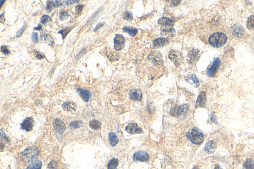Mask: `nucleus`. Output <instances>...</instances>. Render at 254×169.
Instances as JSON below:
<instances>
[{
  "instance_id": "f257e3e1",
  "label": "nucleus",
  "mask_w": 254,
  "mask_h": 169,
  "mask_svg": "<svg viewBox=\"0 0 254 169\" xmlns=\"http://www.w3.org/2000/svg\"><path fill=\"white\" fill-rule=\"evenodd\" d=\"M227 37L226 34L216 32L213 34L209 38L210 44L215 48H221L226 44Z\"/></svg>"
},
{
  "instance_id": "f03ea898",
  "label": "nucleus",
  "mask_w": 254,
  "mask_h": 169,
  "mask_svg": "<svg viewBox=\"0 0 254 169\" xmlns=\"http://www.w3.org/2000/svg\"><path fill=\"white\" fill-rule=\"evenodd\" d=\"M186 136L188 139L193 144H201L204 140V134L198 127L190 128L187 132Z\"/></svg>"
},
{
  "instance_id": "7ed1b4c3",
  "label": "nucleus",
  "mask_w": 254,
  "mask_h": 169,
  "mask_svg": "<svg viewBox=\"0 0 254 169\" xmlns=\"http://www.w3.org/2000/svg\"><path fill=\"white\" fill-rule=\"evenodd\" d=\"M39 155V149L35 146L25 149L21 154L22 159L27 163H29L37 158Z\"/></svg>"
},
{
  "instance_id": "20e7f679",
  "label": "nucleus",
  "mask_w": 254,
  "mask_h": 169,
  "mask_svg": "<svg viewBox=\"0 0 254 169\" xmlns=\"http://www.w3.org/2000/svg\"><path fill=\"white\" fill-rule=\"evenodd\" d=\"M168 58L176 67H178L182 61V55L181 52L174 50L169 52Z\"/></svg>"
},
{
  "instance_id": "39448f33",
  "label": "nucleus",
  "mask_w": 254,
  "mask_h": 169,
  "mask_svg": "<svg viewBox=\"0 0 254 169\" xmlns=\"http://www.w3.org/2000/svg\"><path fill=\"white\" fill-rule=\"evenodd\" d=\"M189 110L188 104H184L179 108H175L171 111V114L173 116L177 117L180 118H184L187 115Z\"/></svg>"
},
{
  "instance_id": "423d86ee",
  "label": "nucleus",
  "mask_w": 254,
  "mask_h": 169,
  "mask_svg": "<svg viewBox=\"0 0 254 169\" xmlns=\"http://www.w3.org/2000/svg\"><path fill=\"white\" fill-rule=\"evenodd\" d=\"M221 60L219 58L214 59L212 62L211 66L209 67L207 71V76L209 77H213L217 72L220 65H221Z\"/></svg>"
},
{
  "instance_id": "0eeeda50",
  "label": "nucleus",
  "mask_w": 254,
  "mask_h": 169,
  "mask_svg": "<svg viewBox=\"0 0 254 169\" xmlns=\"http://www.w3.org/2000/svg\"><path fill=\"white\" fill-rule=\"evenodd\" d=\"M125 39L121 34H117L114 39V48L118 51L122 50L125 45Z\"/></svg>"
},
{
  "instance_id": "6e6552de",
  "label": "nucleus",
  "mask_w": 254,
  "mask_h": 169,
  "mask_svg": "<svg viewBox=\"0 0 254 169\" xmlns=\"http://www.w3.org/2000/svg\"><path fill=\"white\" fill-rule=\"evenodd\" d=\"M176 31L173 26H162L160 28V35L164 37H173Z\"/></svg>"
},
{
  "instance_id": "1a4fd4ad",
  "label": "nucleus",
  "mask_w": 254,
  "mask_h": 169,
  "mask_svg": "<svg viewBox=\"0 0 254 169\" xmlns=\"http://www.w3.org/2000/svg\"><path fill=\"white\" fill-rule=\"evenodd\" d=\"M53 127L58 134L61 135L66 130V125L62 120L57 119L53 122Z\"/></svg>"
},
{
  "instance_id": "9d476101",
  "label": "nucleus",
  "mask_w": 254,
  "mask_h": 169,
  "mask_svg": "<svg viewBox=\"0 0 254 169\" xmlns=\"http://www.w3.org/2000/svg\"><path fill=\"white\" fill-rule=\"evenodd\" d=\"M133 159L134 161L146 162L150 160V156L145 151H139L135 153Z\"/></svg>"
},
{
  "instance_id": "9b49d317",
  "label": "nucleus",
  "mask_w": 254,
  "mask_h": 169,
  "mask_svg": "<svg viewBox=\"0 0 254 169\" xmlns=\"http://www.w3.org/2000/svg\"><path fill=\"white\" fill-rule=\"evenodd\" d=\"M150 61L154 63V65H160L163 63L162 57L158 52H154L150 54L149 56Z\"/></svg>"
},
{
  "instance_id": "f8f14e48",
  "label": "nucleus",
  "mask_w": 254,
  "mask_h": 169,
  "mask_svg": "<svg viewBox=\"0 0 254 169\" xmlns=\"http://www.w3.org/2000/svg\"><path fill=\"white\" fill-rule=\"evenodd\" d=\"M199 53H200V51L199 50L195 49H193L189 52L187 59H188V61L190 64L193 65L197 61V60L200 57Z\"/></svg>"
},
{
  "instance_id": "ddd939ff",
  "label": "nucleus",
  "mask_w": 254,
  "mask_h": 169,
  "mask_svg": "<svg viewBox=\"0 0 254 169\" xmlns=\"http://www.w3.org/2000/svg\"><path fill=\"white\" fill-rule=\"evenodd\" d=\"M185 79L195 87H198L200 85L199 79L194 73H188L185 77Z\"/></svg>"
},
{
  "instance_id": "4468645a",
  "label": "nucleus",
  "mask_w": 254,
  "mask_h": 169,
  "mask_svg": "<svg viewBox=\"0 0 254 169\" xmlns=\"http://www.w3.org/2000/svg\"><path fill=\"white\" fill-rule=\"evenodd\" d=\"M34 122L33 119L32 117L26 118L21 124V127L27 132H30L33 130Z\"/></svg>"
},
{
  "instance_id": "2eb2a0df",
  "label": "nucleus",
  "mask_w": 254,
  "mask_h": 169,
  "mask_svg": "<svg viewBox=\"0 0 254 169\" xmlns=\"http://www.w3.org/2000/svg\"><path fill=\"white\" fill-rule=\"evenodd\" d=\"M231 31L234 36L237 37H242L245 34V29L242 26L236 24L231 28Z\"/></svg>"
},
{
  "instance_id": "dca6fc26",
  "label": "nucleus",
  "mask_w": 254,
  "mask_h": 169,
  "mask_svg": "<svg viewBox=\"0 0 254 169\" xmlns=\"http://www.w3.org/2000/svg\"><path fill=\"white\" fill-rule=\"evenodd\" d=\"M127 132L130 134H135L140 133L143 132V130L139 127L137 124H130L126 127L125 128Z\"/></svg>"
},
{
  "instance_id": "f3484780",
  "label": "nucleus",
  "mask_w": 254,
  "mask_h": 169,
  "mask_svg": "<svg viewBox=\"0 0 254 169\" xmlns=\"http://www.w3.org/2000/svg\"><path fill=\"white\" fill-rule=\"evenodd\" d=\"M168 43L169 41L166 38L164 37H161L156 39L154 40L152 44V46L155 49H158L166 45L167 44H168Z\"/></svg>"
},
{
  "instance_id": "a211bd4d",
  "label": "nucleus",
  "mask_w": 254,
  "mask_h": 169,
  "mask_svg": "<svg viewBox=\"0 0 254 169\" xmlns=\"http://www.w3.org/2000/svg\"><path fill=\"white\" fill-rule=\"evenodd\" d=\"M206 92L201 91L199 94L196 103V108L197 107H204L206 105Z\"/></svg>"
},
{
  "instance_id": "6ab92c4d",
  "label": "nucleus",
  "mask_w": 254,
  "mask_h": 169,
  "mask_svg": "<svg viewBox=\"0 0 254 169\" xmlns=\"http://www.w3.org/2000/svg\"><path fill=\"white\" fill-rule=\"evenodd\" d=\"M129 95L130 98L134 101H141L142 94H141V91L139 89H133L130 90Z\"/></svg>"
},
{
  "instance_id": "aec40b11",
  "label": "nucleus",
  "mask_w": 254,
  "mask_h": 169,
  "mask_svg": "<svg viewBox=\"0 0 254 169\" xmlns=\"http://www.w3.org/2000/svg\"><path fill=\"white\" fill-rule=\"evenodd\" d=\"M216 144L213 141H210L206 144L205 151L206 153L211 154L215 152L216 149Z\"/></svg>"
},
{
  "instance_id": "412c9836",
  "label": "nucleus",
  "mask_w": 254,
  "mask_h": 169,
  "mask_svg": "<svg viewBox=\"0 0 254 169\" xmlns=\"http://www.w3.org/2000/svg\"><path fill=\"white\" fill-rule=\"evenodd\" d=\"M41 40L43 42H45L46 43L51 46H53L55 44L54 39L51 35L48 34L43 33L40 35Z\"/></svg>"
},
{
  "instance_id": "4be33fe9",
  "label": "nucleus",
  "mask_w": 254,
  "mask_h": 169,
  "mask_svg": "<svg viewBox=\"0 0 254 169\" xmlns=\"http://www.w3.org/2000/svg\"><path fill=\"white\" fill-rule=\"evenodd\" d=\"M78 94L85 102H88L90 97V93L89 91L84 90L83 89L79 88L77 90Z\"/></svg>"
},
{
  "instance_id": "5701e85b",
  "label": "nucleus",
  "mask_w": 254,
  "mask_h": 169,
  "mask_svg": "<svg viewBox=\"0 0 254 169\" xmlns=\"http://www.w3.org/2000/svg\"><path fill=\"white\" fill-rule=\"evenodd\" d=\"M158 23L162 26H173L174 24V20L169 17H162L159 19Z\"/></svg>"
},
{
  "instance_id": "b1692460",
  "label": "nucleus",
  "mask_w": 254,
  "mask_h": 169,
  "mask_svg": "<svg viewBox=\"0 0 254 169\" xmlns=\"http://www.w3.org/2000/svg\"><path fill=\"white\" fill-rule=\"evenodd\" d=\"M62 4H61L60 1H48L47 2L46 10L48 12H50L55 7L60 6Z\"/></svg>"
},
{
  "instance_id": "393cba45",
  "label": "nucleus",
  "mask_w": 254,
  "mask_h": 169,
  "mask_svg": "<svg viewBox=\"0 0 254 169\" xmlns=\"http://www.w3.org/2000/svg\"><path fill=\"white\" fill-rule=\"evenodd\" d=\"M64 109L67 111L74 112L76 111L77 109L76 105L72 102H67L64 103L62 105Z\"/></svg>"
},
{
  "instance_id": "a878e982",
  "label": "nucleus",
  "mask_w": 254,
  "mask_h": 169,
  "mask_svg": "<svg viewBox=\"0 0 254 169\" xmlns=\"http://www.w3.org/2000/svg\"><path fill=\"white\" fill-rule=\"evenodd\" d=\"M42 167V162L39 160H35L29 165L27 169H41Z\"/></svg>"
},
{
  "instance_id": "bb28decb",
  "label": "nucleus",
  "mask_w": 254,
  "mask_h": 169,
  "mask_svg": "<svg viewBox=\"0 0 254 169\" xmlns=\"http://www.w3.org/2000/svg\"><path fill=\"white\" fill-rule=\"evenodd\" d=\"M109 139L110 144L112 147H115L118 142V139L116 135L113 132H110L109 134Z\"/></svg>"
},
{
  "instance_id": "cd10ccee",
  "label": "nucleus",
  "mask_w": 254,
  "mask_h": 169,
  "mask_svg": "<svg viewBox=\"0 0 254 169\" xmlns=\"http://www.w3.org/2000/svg\"><path fill=\"white\" fill-rule=\"evenodd\" d=\"M119 161L117 159L112 158L108 162L107 165V169H116L118 165Z\"/></svg>"
},
{
  "instance_id": "c85d7f7f",
  "label": "nucleus",
  "mask_w": 254,
  "mask_h": 169,
  "mask_svg": "<svg viewBox=\"0 0 254 169\" xmlns=\"http://www.w3.org/2000/svg\"><path fill=\"white\" fill-rule=\"evenodd\" d=\"M123 30L132 36H135L138 32V30L132 27H125L123 28Z\"/></svg>"
},
{
  "instance_id": "c756f323",
  "label": "nucleus",
  "mask_w": 254,
  "mask_h": 169,
  "mask_svg": "<svg viewBox=\"0 0 254 169\" xmlns=\"http://www.w3.org/2000/svg\"><path fill=\"white\" fill-rule=\"evenodd\" d=\"M74 26H75V25H73V26H72V27H67L65 28H64V29L60 30V31L58 32V33H60L61 34L62 36L63 39H64L65 38V37L67 36V35L69 33L70 31H71L72 29H73L74 28Z\"/></svg>"
},
{
  "instance_id": "7c9ffc66",
  "label": "nucleus",
  "mask_w": 254,
  "mask_h": 169,
  "mask_svg": "<svg viewBox=\"0 0 254 169\" xmlns=\"http://www.w3.org/2000/svg\"><path fill=\"white\" fill-rule=\"evenodd\" d=\"M89 127L94 130H98L101 127V123L98 120H92L89 123Z\"/></svg>"
},
{
  "instance_id": "2f4dec72",
  "label": "nucleus",
  "mask_w": 254,
  "mask_h": 169,
  "mask_svg": "<svg viewBox=\"0 0 254 169\" xmlns=\"http://www.w3.org/2000/svg\"><path fill=\"white\" fill-rule=\"evenodd\" d=\"M247 27L249 30H254V16H250L247 21Z\"/></svg>"
},
{
  "instance_id": "473e14b6",
  "label": "nucleus",
  "mask_w": 254,
  "mask_h": 169,
  "mask_svg": "<svg viewBox=\"0 0 254 169\" xmlns=\"http://www.w3.org/2000/svg\"><path fill=\"white\" fill-rule=\"evenodd\" d=\"M244 167L246 169H254V161L251 159H248L244 164Z\"/></svg>"
},
{
  "instance_id": "72a5a7b5",
  "label": "nucleus",
  "mask_w": 254,
  "mask_h": 169,
  "mask_svg": "<svg viewBox=\"0 0 254 169\" xmlns=\"http://www.w3.org/2000/svg\"><path fill=\"white\" fill-rule=\"evenodd\" d=\"M70 17V15L67 12H66L65 10H62L60 12V19L61 21H65L66 19L68 18L69 17Z\"/></svg>"
},
{
  "instance_id": "f704fd0d",
  "label": "nucleus",
  "mask_w": 254,
  "mask_h": 169,
  "mask_svg": "<svg viewBox=\"0 0 254 169\" xmlns=\"http://www.w3.org/2000/svg\"><path fill=\"white\" fill-rule=\"evenodd\" d=\"M124 19L128 21H131L133 19V16L131 12L126 11L124 12L123 16Z\"/></svg>"
},
{
  "instance_id": "c9c22d12",
  "label": "nucleus",
  "mask_w": 254,
  "mask_h": 169,
  "mask_svg": "<svg viewBox=\"0 0 254 169\" xmlns=\"http://www.w3.org/2000/svg\"><path fill=\"white\" fill-rule=\"evenodd\" d=\"M52 21L51 18L48 15H44L41 17L40 22L44 24H46V23Z\"/></svg>"
},
{
  "instance_id": "e433bc0d",
  "label": "nucleus",
  "mask_w": 254,
  "mask_h": 169,
  "mask_svg": "<svg viewBox=\"0 0 254 169\" xmlns=\"http://www.w3.org/2000/svg\"><path fill=\"white\" fill-rule=\"evenodd\" d=\"M34 54H35V57H36V58H37V59H42L43 58H45L44 55L43 53H41V52H40L37 51V50H34Z\"/></svg>"
},
{
  "instance_id": "4c0bfd02",
  "label": "nucleus",
  "mask_w": 254,
  "mask_h": 169,
  "mask_svg": "<svg viewBox=\"0 0 254 169\" xmlns=\"http://www.w3.org/2000/svg\"><path fill=\"white\" fill-rule=\"evenodd\" d=\"M1 52L5 55H8L11 53V52L8 49L7 46H2Z\"/></svg>"
},
{
  "instance_id": "58836bf2",
  "label": "nucleus",
  "mask_w": 254,
  "mask_h": 169,
  "mask_svg": "<svg viewBox=\"0 0 254 169\" xmlns=\"http://www.w3.org/2000/svg\"><path fill=\"white\" fill-rule=\"evenodd\" d=\"M25 28H26V25H25V24H24V25H23V27L21 28V29H19V30L18 31V32H17V37H20V36L22 35V34L23 33V32H24Z\"/></svg>"
},
{
  "instance_id": "ea45409f",
  "label": "nucleus",
  "mask_w": 254,
  "mask_h": 169,
  "mask_svg": "<svg viewBox=\"0 0 254 169\" xmlns=\"http://www.w3.org/2000/svg\"><path fill=\"white\" fill-rule=\"evenodd\" d=\"M84 6H83V5H79L77 6L76 7V13H77V14H79V13H80V12H82V10H83V8H84Z\"/></svg>"
},
{
  "instance_id": "a19ab883",
  "label": "nucleus",
  "mask_w": 254,
  "mask_h": 169,
  "mask_svg": "<svg viewBox=\"0 0 254 169\" xmlns=\"http://www.w3.org/2000/svg\"><path fill=\"white\" fill-rule=\"evenodd\" d=\"M32 40L35 43H37L38 42V35L37 33L33 32L32 35Z\"/></svg>"
},
{
  "instance_id": "79ce46f5",
  "label": "nucleus",
  "mask_w": 254,
  "mask_h": 169,
  "mask_svg": "<svg viewBox=\"0 0 254 169\" xmlns=\"http://www.w3.org/2000/svg\"><path fill=\"white\" fill-rule=\"evenodd\" d=\"M181 1H173L171 2V7H177L181 4Z\"/></svg>"
},
{
  "instance_id": "37998d69",
  "label": "nucleus",
  "mask_w": 254,
  "mask_h": 169,
  "mask_svg": "<svg viewBox=\"0 0 254 169\" xmlns=\"http://www.w3.org/2000/svg\"><path fill=\"white\" fill-rule=\"evenodd\" d=\"M71 126L73 128H78V127H79V122H73L71 123Z\"/></svg>"
},
{
  "instance_id": "c03bdc74",
  "label": "nucleus",
  "mask_w": 254,
  "mask_h": 169,
  "mask_svg": "<svg viewBox=\"0 0 254 169\" xmlns=\"http://www.w3.org/2000/svg\"><path fill=\"white\" fill-rule=\"evenodd\" d=\"M66 2V4L67 5H71V4H74V3H76V2H79V1H65Z\"/></svg>"
},
{
  "instance_id": "a18cd8bd",
  "label": "nucleus",
  "mask_w": 254,
  "mask_h": 169,
  "mask_svg": "<svg viewBox=\"0 0 254 169\" xmlns=\"http://www.w3.org/2000/svg\"><path fill=\"white\" fill-rule=\"evenodd\" d=\"M34 29L36 30H42V26L40 24H38V27H36L34 28Z\"/></svg>"
},
{
  "instance_id": "49530a36",
  "label": "nucleus",
  "mask_w": 254,
  "mask_h": 169,
  "mask_svg": "<svg viewBox=\"0 0 254 169\" xmlns=\"http://www.w3.org/2000/svg\"><path fill=\"white\" fill-rule=\"evenodd\" d=\"M0 21H1V22L3 23H5V17H4V15L3 13H2V14L1 15V17H0Z\"/></svg>"
},
{
  "instance_id": "de8ad7c7",
  "label": "nucleus",
  "mask_w": 254,
  "mask_h": 169,
  "mask_svg": "<svg viewBox=\"0 0 254 169\" xmlns=\"http://www.w3.org/2000/svg\"><path fill=\"white\" fill-rule=\"evenodd\" d=\"M104 23H99V24H98V25H97V26H96V28H95L94 30L95 31H96V30H97V29H99V28H100L101 27H102V26H103V25H104Z\"/></svg>"
},
{
  "instance_id": "09e8293b",
  "label": "nucleus",
  "mask_w": 254,
  "mask_h": 169,
  "mask_svg": "<svg viewBox=\"0 0 254 169\" xmlns=\"http://www.w3.org/2000/svg\"><path fill=\"white\" fill-rule=\"evenodd\" d=\"M222 169L221 168V166H220L218 165H216L215 166V169Z\"/></svg>"
},
{
  "instance_id": "8fccbe9b",
  "label": "nucleus",
  "mask_w": 254,
  "mask_h": 169,
  "mask_svg": "<svg viewBox=\"0 0 254 169\" xmlns=\"http://www.w3.org/2000/svg\"><path fill=\"white\" fill-rule=\"evenodd\" d=\"M211 121L213 122H215V121H216V119H215V118H214V117H213V116H211Z\"/></svg>"
},
{
  "instance_id": "3c124183",
  "label": "nucleus",
  "mask_w": 254,
  "mask_h": 169,
  "mask_svg": "<svg viewBox=\"0 0 254 169\" xmlns=\"http://www.w3.org/2000/svg\"><path fill=\"white\" fill-rule=\"evenodd\" d=\"M3 2H5V1H1V6H2L3 4V3H4Z\"/></svg>"
},
{
  "instance_id": "603ef678",
  "label": "nucleus",
  "mask_w": 254,
  "mask_h": 169,
  "mask_svg": "<svg viewBox=\"0 0 254 169\" xmlns=\"http://www.w3.org/2000/svg\"><path fill=\"white\" fill-rule=\"evenodd\" d=\"M199 169L197 166H194L193 167V169Z\"/></svg>"
},
{
  "instance_id": "864d4df0",
  "label": "nucleus",
  "mask_w": 254,
  "mask_h": 169,
  "mask_svg": "<svg viewBox=\"0 0 254 169\" xmlns=\"http://www.w3.org/2000/svg\"></svg>"
}]
</instances>
